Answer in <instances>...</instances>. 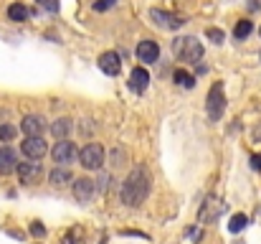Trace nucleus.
I'll use <instances>...</instances> for the list:
<instances>
[{
	"label": "nucleus",
	"mask_w": 261,
	"mask_h": 244,
	"mask_svg": "<svg viewBox=\"0 0 261 244\" xmlns=\"http://www.w3.org/2000/svg\"><path fill=\"white\" fill-rule=\"evenodd\" d=\"M150 196V173L145 165H137L122 183V204L140 206Z\"/></svg>",
	"instance_id": "nucleus-1"
},
{
	"label": "nucleus",
	"mask_w": 261,
	"mask_h": 244,
	"mask_svg": "<svg viewBox=\"0 0 261 244\" xmlns=\"http://www.w3.org/2000/svg\"><path fill=\"white\" fill-rule=\"evenodd\" d=\"M173 51H175V56H177L180 61H185V64H195V61H200V56H203V46H200V41H198L195 36L175 38Z\"/></svg>",
	"instance_id": "nucleus-2"
},
{
	"label": "nucleus",
	"mask_w": 261,
	"mask_h": 244,
	"mask_svg": "<svg viewBox=\"0 0 261 244\" xmlns=\"http://www.w3.org/2000/svg\"><path fill=\"white\" fill-rule=\"evenodd\" d=\"M226 109V97H223V81H216L208 92V99H205V112L211 117V122H218L221 115Z\"/></svg>",
	"instance_id": "nucleus-3"
},
{
	"label": "nucleus",
	"mask_w": 261,
	"mask_h": 244,
	"mask_svg": "<svg viewBox=\"0 0 261 244\" xmlns=\"http://www.w3.org/2000/svg\"><path fill=\"white\" fill-rule=\"evenodd\" d=\"M104 158H107V153H104V148L99 143H89V145H84V150L79 153V161H82V165L87 170H99Z\"/></svg>",
	"instance_id": "nucleus-4"
},
{
	"label": "nucleus",
	"mask_w": 261,
	"mask_h": 244,
	"mask_svg": "<svg viewBox=\"0 0 261 244\" xmlns=\"http://www.w3.org/2000/svg\"><path fill=\"white\" fill-rule=\"evenodd\" d=\"M51 156H54V161L59 163L61 168H66V165H71V163L76 161V148H74V143L71 140H59L56 145H54V150H51Z\"/></svg>",
	"instance_id": "nucleus-5"
},
{
	"label": "nucleus",
	"mask_w": 261,
	"mask_h": 244,
	"mask_svg": "<svg viewBox=\"0 0 261 244\" xmlns=\"http://www.w3.org/2000/svg\"><path fill=\"white\" fill-rule=\"evenodd\" d=\"M20 148H23V156L31 158V161H41V158L48 153L43 138H25V140L20 143Z\"/></svg>",
	"instance_id": "nucleus-6"
},
{
	"label": "nucleus",
	"mask_w": 261,
	"mask_h": 244,
	"mask_svg": "<svg viewBox=\"0 0 261 244\" xmlns=\"http://www.w3.org/2000/svg\"><path fill=\"white\" fill-rule=\"evenodd\" d=\"M20 130H23V135H25V138H43L46 120H43V117H38V115H28V117H23Z\"/></svg>",
	"instance_id": "nucleus-7"
},
{
	"label": "nucleus",
	"mask_w": 261,
	"mask_h": 244,
	"mask_svg": "<svg viewBox=\"0 0 261 244\" xmlns=\"http://www.w3.org/2000/svg\"><path fill=\"white\" fill-rule=\"evenodd\" d=\"M94 193H96V186L91 178H79L74 181V198L79 204H91L94 201Z\"/></svg>",
	"instance_id": "nucleus-8"
},
{
	"label": "nucleus",
	"mask_w": 261,
	"mask_h": 244,
	"mask_svg": "<svg viewBox=\"0 0 261 244\" xmlns=\"http://www.w3.org/2000/svg\"><path fill=\"white\" fill-rule=\"evenodd\" d=\"M150 18L155 20V26H160V28H168V31H175V28H180L182 26V18H177L173 13H168V10H150Z\"/></svg>",
	"instance_id": "nucleus-9"
},
{
	"label": "nucleus",
	"mask_w": 261,
	"mask_h": 244,
	"mask_svg": "<svg viewBox=\"0 0 261 244\" xmlns=\"http://www.w3.org/2000/svg\"><path fill=\"white\" fill-rule=\"evenodd\" d=\"M41 175H43V168L38 163H18V178H20V183H28L31 186Z\"/></svg>",
	"instance_id": "nucleus-10"
},
{
	"label": "nucleus",
	"mask_w": 261,
	"mask_h": 244,
	"mask_svg": "<svg viewBox=\"0 0 261 244\" xmlns=\"http://www.w3.org/2000/svg\"><path fill=\"white\" fill-rule=\"evenodd\" d=\"M158 56H160V49H158L155 41L145 38V41L137 46V59H140V61H145V64H155Z\"/></svg>",
	"instance_id": "nucleus-11"
},
{
	"label": "nucleus",
	"mask_w": 261,
	"mask_h": 244,
	"mask_svg": "<svg viewBox=\"0 0 261 244\" xmlns=\"http://www.w3.org/2000/svg\"><path fill=\"white\" fill-rule=\"evenodd\" d=\"M99 69H101L104 74H109V77H117V74H119V69H122V64H119V56H117L114 51H107V54H101V56H99Z\"/></svg>",
	"instance_id": "nucleus-12"
},
{
	"label": "nucleus",
	"mask_w": 261,
	"mask_h": 244,
	"mask_svg": "<svg viewBox=\"0 0 261 244\" xmlns=\"http://www.w3.org/2000/svg\"><path fill=\"white\" fill-rule=\"evenodd\" d=\"M18 170V156L13 148H0V175Z\"/></svg>",
	"instance_id": "nucleus-13"
},
{
	"label": "nucleus",
	"mask_w": 261,
	"mask_h": 244,
	"mask_svg": "<svg viewBox=\"0 0 261 244\" xmlns=\"http://www.w3.org/2000/svg\"><path fill=\"white\" fill-rule=\"evenodd\" d=\"M147 86H150V74L145 72V66H137V69L129 74V89L137 92V94H142Z\"/></svg>",
	"instance_id": "nucleus-14"
},
{
	"label": "nucleus",
	"mask_w": 261,
	"mask_h": 244,
	"mask_svg": "<svg viewBox=\"0 0 261 244\" xmlns=\"http://www.w3.org/2000/svg\"><path fill=\"white\" fill-rule=\"evenodd\" d=\"M221 211H223V204L216 201V198H208L205 206L200 209V221H213V219H218Z\"/></svg>",
	"instance_id": "nucleus-15"
},
{
	"label": "nucleus",
	"mask_w": 261,
	"mask_h": 244,
	"mask_svg": "<svg viewBox=\"0 0 261 244\" xmlns=\"http://www.w3.org/2000/svg\"><path fill=\"white\" fill-rule=\"evenodd\" d=\"M48 181L54 183V186H66V183H71L74 178H71V173H69V168H56V170H51V175H48Z\"/></svg>",
	"instance_id": "nucleus-16"
},
{
	"label": "nucleus",
	"mask_w": 261,
	"mask_h": 244,
	"mask_svg": "<svg viewBox=\"0 0 261 244\" xmlns=\"http://www.w3.org/2000/svg\"><path fill=\"white\" fill-rule=\"evenodd\" d=\"M8 18H10L13 23H23V20L28 18V8H25L23 3H13V5L8 8Z\"/></svg>",
	"instance_id": "nucleus-17"
},
{
	"label": "nucleus",
	"mask_w": 261,
	"mask_h": 244,
	"mask_svg": "<svg viewBox=\"0 0 261 244\" xmlns=\"http://www.w3.org/2000/svg\"><path fill=\"white\" fill-rule=\"evenodd\" d=\"M51 132L59 138V140H66V135L71 132V120H66V117H61V120H56L54 125H51Z\"/></svg>",
	"instance_id": "nucleus-18"
},
{
	"label": "nucleus",
	"mask_w": 261,
	"mask_h": 244,
	"mask_svg": "<svg viewBox=\"0 0 261 244\" xmlns=\"http://www.w3.org/2000/svg\"><path fill=\"white\" fill-rule=\"evenodd\" d=\"M246 224H249V216H246V214H233V216H231V221H228V232L239 234V232H244V229H246Z\"/></svg>",
	"instance_id": "nucleus-19"
},
{
	"label": "nucleus",
	"mask_w": 261,
	"mask_h": 244,
	"mask_svg": "<svg viewBox=\"0 0 261 244\" xmlns=\"http://www.w3.org/2000/svg\"><path fill=\"white\" fill-rule=\"evenodd\" d=\"M173 79L180 84V86H185V89H193L195 86V77L190 74V72H185V69H175Z\"/></svg>",
	"instance_id": "nucleus-20"
},
{
	"label": "nucleus",
	"mask_w": 261,
	"mask_h": 244,
	"mask_svg": "<svg viewBox=\"0 0 261 244\" xmlns=\"http://www.w3.org/2000/svg\"><path fill=\"white\" fill-rule=\"evenodd\" d=\"M251 31H254V23H251V20H239L236 28H233V36H236L239 41H244V38L251 36Z\"/></svg>",
	"instance_id": "nucleus-21"
},
{
	"label": "nucleus",
	"mask_w": 261,
	"mask_h": 244,
	"mask_svg": "<svg viewBox=\"0 0 261 244\" xmlns=\"http://www.w3.org/2000/svg\"><path fill=\"white\" fill-rule=\"evenodd\" d=\"M61 244H84V239H82V229H76V227H74V229L64 237V242Z\"/></svg>",
	"instance_id": "nucleus-22"
},
{
	"label": "nucleus",
	"mask_w": 261,
	"mask_h": 244,
	"mask_svg": "<svg viewBox=\"0 0 261 244\" xmlns=\"http://www.w3.org/2000/svg\"><path fill=\"white\" fill-rule=\"evenodd\" d=\"M13 138H15V127L3 122V125H0V140H13Z\"/></svg>",
	"instance_id": "nucleus-23"
},
{
	"label": "nucleus",
	"mask_w": 261,
	"mask_h": 244,
	"mask_svg": "<svg viewBox=\"0 0 261 244\" xmlns=\"http://www.w3.org/2000/svg\"><path fill=\"white\" fill-rule=\"evenodd\" d=\"M205 36H208V38H213L216 43H223V38H226V36H223V31H218V28H208V31H205Z\"/></svg>",
	"instance_id": "nucleus-24"
},
{
	"label": "nucleus",
	"mask_w": 261,
	"mask_h": 244,
	"mask_svg": "<svg viewBox=\"0 0 261 244\" xmlns=\"http://www.w3.org/2000/svg\"><path fill=\"white\" fill-rule=\"evenodd\" d=\"M41 8H46L48 13H59V0H38Z\"/></svg>",
	"instance_id": "nucleus-25"
},
{
	"label": "nucleus",
	"mask_w": 261,
	"mask_h": 244,
	"mask_svg": "<svg viewBox=\"0 0 261 244\" xmlns=\"http://www.w3.org/2000/svg\"><path fill=\"white\" fill-rule=\"evenodd\" d=\"M31 234H33V237H43V234H46L43 224H41V221H31Z\"/></svg>",
	"instance_id": "nucleus-26"
},
{
	"label": "nucleus",
	"mask_w": 261,
	"mask_h": 244,
	"mask_svg": "<svg viewBox=\"0 0 261 244\" xmlns=\"http://www.w3.org/2000/svg\"><path fill=\"white\" fill-rule=\"evenodd\" d=\"M112 5H114V0H99V3H94V10H107Z\"/></svg>",
	"instance_id": "nucleus-27"
},
{
	"label": "nucleus",
	"mask_w": 261,
	"mask_h": 244,
	"mask_svg": "<svg viewBox=\"0 0 261 244\" xmlns=\"http://www.w3.org/2000/svg\"><path fill=\"white\" fill-rule=\"evenodd\" d=\"M251 165H254V170H261V153L251 156Z\"/></svg>",
	"instance_id": "nucleus-28"
}]
</instances>
